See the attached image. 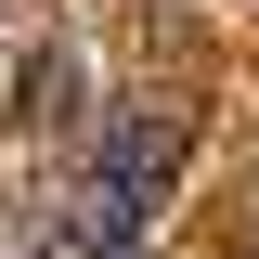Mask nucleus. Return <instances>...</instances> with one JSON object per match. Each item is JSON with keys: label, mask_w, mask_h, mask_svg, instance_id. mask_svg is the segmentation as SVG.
<instances>
[{"label": "nucleus", "mask_w": 259, "mask_h": 259, "mask_svg": "<svg viewBox=\"0 0 259 259\" xmlns=\"http://www.w3.org/2000/svg\"><path fill=\"white\" fill-rule=\"evenodd\" d=\"M168 182H182V117H168V104H130V117H104V143H91L78 221H91V233H143Z\"/></svg>", "instance_id": "obj_1"}, {"label": "nucleus", "mask_w": 259, "mask_h": 259, "mask_svg": "<svg viewBox=\"0 0 259 259\" xmlns=\"http://www.w3.org/2000/svg\"><path fill=\"white\" fill-rule=\"evenodd\" d=\"M65 259H156V246H143V233H78Z\"/></svg>", "instance_id": "obj_2"}]
</instances>
